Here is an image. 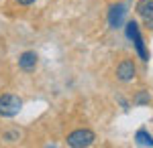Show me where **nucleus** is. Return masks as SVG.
I'll list each match as a JSON object with an SVG mask.
<instances>
[{"label": "nucleus", "mask_w": 153, "mask_h": 148, "mask_svg": "<svg viewBox=\"0 0 153 148\" xmlns=\"http://www.w3.org/2000/svg\"><path fill=\"white\" fill-rule=\"evenodd\" d=\"M96 140V134L88 128H80V130H74L70 136H68V144L71 148H86L92 146Z\"/></svg>", "instance_id": "nucleus-3"}, {"label": "nucleus", "mask_w": 153, "mask_h": 148, "mask_svg": "<svg viewBox=\"0 0 153 148\" xmlns=\"http://www.w3.org/2000/svg\"><path fill=\"white\" fill-rule=\"evenodd\" d=\"M135 75H137L135 63H133L131 59H123V61L118 63V67H117V77L120 81H133Z\"/></svg>", "instance_id": "nucleus-4"}, {"label": "nucleus", "mask_w": 153, "mask_h": 148, "mask_svg": "<svg viewBox=\"0 0 153 148\" xmlns=\"http://www.w3.org/2000/svg\"><path fill=\"white\" fill-rule=\"evenodd\" d=\"M37 53L35 51H25L23 55L19 57V67L27 71V73H31V71H35L37 69Z\"/></svg>", "instance_id": "nucleus-7"}, {"label": "nucleus", "mask_w": 153, "mask_h": 148, "mask_svg": "<svg viewBox=\"0 0 153 148\" xmlns=\"http://www.w3.org/2000/svg\"><path fill=\"white\" fill-rule=\"evenodd\" d=\"M137 14L145 21L147 29H153V0H139L137 2Z\"/></svg>", "instance_id": "nucleus-6"}, {"label": "nucleus", "mask_w": 153, "mask_h": 148, "mask_svg": "<svg viewBox=\"0 0 153 148\" xmlns=\"http://www.w3.org/2000/svg\"><path fill=\"white\" fill-rule=\"evenodd\" d=\"M21 134L19 132H4L2 134V140H6V142H14V140H19Z\"/></svg>", "instance_id": "nucleus-10"}, {"label": "nucleus", "mask_w": 153, "mask_h": 148, "mask_svg": "<svg viewBox=\"0 0 153 148\" xmlns=\"http://www.w3.org/2000/svg\"><path fill=\"white\" fill-rule=\"evenodd\" d=\"M127 37L135 43L137 55L141 57V61H149V51L145 49V41H143L141 33H139V24L135 23V21H129L127 23Z\"/></svg>", "instance_id": "nucleus-2"}, {"label": "nucleus", "mask_w": 153, "mask_h": 148, "mask_svg": "<svg viewBox=\"0 0 153 148\" xmlns=\"http://www.w3.org/2000/svg\"><path fill=\"white\" fill-rule=\"evenodd\" d=\"M125 14H127V6L125 4H112L108 8V24L112 29H118L125 23Z\"/></svg>", "instance_id": "nucleus-5"}, {"label": "nucleus", "mask_w": 153, "mask_h": 148, "mask_svg": "<svg viewBox=\"0 0 153 148\" xmlns=\"http://www.w3.org/2000/svg\"><path fill=\"white\" fill-rule=\"evenodd\" d=\"M23 110V100L14 93H2L0 95V118H14Z\"/></svg>", "instance_id": "nucleus-1"}, {"label": "nucleus", "mask_w": 153, "mask_h": 148, "mask_svg": "<svg viewBox=\"0 0 153 148\" xmlns=\"http://www.w3.org/2000/svg\"><path fill=\"white\" fill-rule=\"evenodd\" d=\"M149 102H151V95H149V91H145V89H141L135 95V100H133V103H137V106H147Z\"/></svg>", "instance_id": "nucleus-9"}, {"label": "nucleus", "mask_w": 153, "mask_h": 148, "mask_svg": "<svg viewBox=\"0 0 153 148\" xmlns=\"http://www.w3.org/2000/svg\"><path fill=\"white\" fill-rule=\"evenodd\" d=\"M135 140H137L139 146H153V136L147 130H139V132L135 134Z\"/></svg>", "instance_id": "nucleus-8"}, {"label": "nucleus", "mask_w": 153, "mask_h": 148, "mask_svg": "<svg viewBox=\"0 0 153 148\" xmlns=\"http://www.w3.org/2000/svg\"><path fill=\"white\" fill-rule=\"evenodd\" d=\"M16 2H19L21 6H31V4H33L35 0H16Z\"/></svg>", "instance_id": "nucleus-11"}]
</instances>
